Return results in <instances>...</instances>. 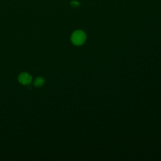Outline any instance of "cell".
<instances>
[{
	"instance_id": "obj_1",
	"label": "cell",
	"mask_w": 161,
	"mask_h": 161,
	"mask_svg": "<svg viewBox=\"0 0 161 161\" xmlns=\"http://www.w3.org/2000/svg\"><path fill=\"white\" fill-rule=\"evenodd\" d=\"M86 39V33L82 30H76L72 33L71 40L75 45H81L85 42Z\"/></svg>"
},
{
	"instance_id": "obj_2",
	"label": "cell",
	"mask_w": 161,
	"mask_h": 161,
	"mask_svg": "<svg viewBox=\"0 0 161 161\" xmlns=\"http://www.w3.org/2000/svg\"><path fill=\"white\" fill-rule=\"evenodd\" d=\"M18 80L19 83L27 86L29 85L32 82V77L28 72H22L18 75Z\"/></svg>"
},
{
	"instance_id": "obj_3",
	"label": "cell",
	"mask_w": 161,
	"mask_h": 161,
	"mask_svg": "<svg viewBox=\"0 0 161 161\" xmlns=\"http://www.w3.org/2000/svg\"><path fill=\"white\" fill-rule=\"evenodd\" d=\"M45 83V79L44 78L42 77H37L35 78V79L33 81V85L35 87H42Z\"/></svg>"
},
{
	"instance_id": "obj_4",
	"label": "cell",
	"mask_w": 161,
	"mask_h": 161,
	"mask_svg": "<svg viewBox=\"0 0 161 161\" xmlns=\"http://www.w3.org/2000/svg\"><path fill=\"white\" fill-rule=\"evenodd\" d=\"M71 5L73 7H77V6H79V3L77 2V1H73L71 2Z\"/></svg>"
}]
</instances>
